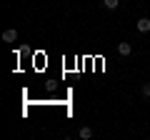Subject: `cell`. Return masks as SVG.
Listing matches in <instances>:
<instances>
[{
	"instance_id": "1",
	"label": "cell",
	"mask_w": 150,
	"mask_h": 140,
	"mask_svg": "<svg viewBox=\"0 0 150 140\" xmlns=\"http://www.w3.org/2000/svg\"><path fill=\"white\" fill-rule=\"evenodd\" d=\"M3 40H5V43H15V40H18V30H15V28L5 30V33H3Z\"/></svg>"
},
{
	"instance_id": "2",
	"label": "cell",
	"mask_w": 150,
	"mask_h": 140,
	"mask_svg": "<svg viewBox=\"0 0 150 140\" xmlns=\"http://www.w3.org/2000/svg\"><path fill=\"white\" fill-rule=\"evenodd\" d=\"M135 25H138V30H140V33H150V18H140Z\"/></svg>"
},
{
	"instance_id": "3",
	"label": "cell",
	"mask_w": 150,
	"mask_h": 140,
	"mask_svg": "<svg viewBox=\"0 0 150 140\" xmlns=\"http://www.w3.org/2000/svg\"><path fill=\"white\" fill-rule=\"evenodd\" d=\"M118 53L120 55H130V53H133V45H130V43H120L118 45Z\"/></svg>"
},
{
	"instance_id": "4",
	"label": "cell",
	"mask_w": 150,
	"mask_h": 140,
	"mask_svg": "<svg viewBox=\"0 0 150 140\" xmlns=\"http://www.w3.org/2000/svg\"><path fill=\"white\" fill-rule=\"evenodd\" d=\"M103 5H105L108 10H115V8L120 5V0H103Z\"/></svg>"
},
{
	"instance_id": "5",
	"label": "cell",
	"mask_w": 150,
	"mask_h": 140,
	"mask_svg": "<svg viewBox=\"0 0 150 140\" xmlns=\"http://www.w3.org/2000/svg\"><path fill=\"white\" fill-rule=\"evenodd\" d=\"M80 138L83 140H90L93 138V128H80Z\"/></svg>"
},
{
	"instance_id": "6",
	"label": "cell",
	"mask_w": 150,
	"mask_h": 140,
	"mask_svg": "<svg viewBox=\"0 0 150 140\" xmlns=\"http://www.w3.org/2000/svg\"><path fill=\"white\" fill-rule=\"evenodd\" d=\"M140 95H143V98H150V83H143V85H140Z\"/></svg>"
}]
</instances>
